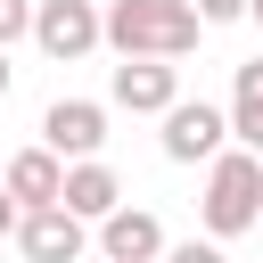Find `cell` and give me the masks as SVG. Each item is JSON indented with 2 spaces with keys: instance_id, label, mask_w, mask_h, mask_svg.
Masks as SVG:
<instances>
[{
  "instance_id": "cell-15",
  "label": "cell",
  "mask_w": 263,
  "mask_h": 263,
  "mask_svg": "<svg viewBox=\"0 0 263 263\" xmlns=\"http://www.w3.org/2000/svg\"><path fill=\"white\" fill-rule=\"evenodd\" d=\"M16 222H25V214H16V197L0 189V238H16Z\"/></svg>"
},
{
  "instance_id": "cell-11",
  "label": "cell",
  "mask_w": 263,
  "mask_h": 263,
  "mask_svg": "<svg viewBox=\"0 0 263 263\" xmlns=\"http://www.w3.org/2000/svg\"><path fill=\"white\" fill-rule=\"evenodd\" d=\"M230 140L247 148V156H263V58H247L238 74H230Z\"/></svg>"
},
{
  "instance_id": "cell-12",
  "label": "cell",
  "mask_w": 263,
  "mask_h": 263,
  "mask_svg": "<svg viewBox=\"0 0 263 263\" xmlns=\"http://www.w3.org/2000/svg\"><path fill=\"white\" fill-rule=\"evenodd\" d=\"M33 33V0H0V49Z\"/></svg>"
},
{
  "instance_id": "cell-10",
  "label": "cell",
  "mask_w": 263,
  "mask_h": 263,
  "mask_svg": "<svg viewBox=\"0 0 263 263\" xmlns=\"http://www.w3.org/2000/svg\"><path fill=\"white\" fill-rule=\"evenodd\" d=\"M58 205L74 214V222H107L115 205H123V181L90 156V164H66V189H58Z\"/></svg>"
},
{
  "instance_id": "cell-16",
  "label": "cell",
  "mask_w": 263,
  "mask_h": 263,
  "mask_svg": "<svg viewBox=\"0 0 263 263\" xmlns=\"http://www.w3.org/2000/svg\"><path fill=\"white\" fill-rule=\"evenodd\" d=\"M8 82H16V66H8V49H0V99H8Z\"/></svg>"
},
{
  "instance_id": "cell-6",
  "label": "cell",
  "mask_w": 263,
  "mask_h": 263,
  "mask_svg": "<svg viewBox=\"0 0 263 263\" xmlns=\"http://www.w3.org/2000/svg\"><path fill=\"white\" fill-rule=\"evenodd\" d=\"M107 99L132 107V115H164V107L181 99V66H164V58H123L115 82H107Z\"/></svg>"
},
{
  "instance_id": "cell-8",
  "label": "cell",
  "mask_w": 263,
  "mask_h": 263,
  "mask_svg": "<svg viewBox=\"0 0 263 263\" xmlns=\"http://www.w3.org/2000/svg\"><path fill=\"white\" fill-rule=\"evenodd\" d=\"M99 255H107V263H156V255H164V222H156L148 205H115V214L99 222Z\"/></svg>"
},
{
  "instance_id": "cell-2",
  "label": "cell",
  "mask_w": 263,
  "mask_h": 263,
  "mask_svg": "<svg viewBox=\"0 0 263 263\" xmlns=\"http://www.w3.org/2000/svg\"><path fill=\"white\" fill-rule=\"evenodd\" d=\"M197 214H205V238H214V247L238 238V230H255V222H263V156L222 148V156L205 164V197H197Z\"/></svg>"
},
{
  "instance_id": "cell-9",
  "label": "cell",
  "mask_w": 263,
  "mask_h": 263,
  "mask_svg": "<svg viewBox=\"0 0 263 263\" xmlns=\"http://www.w3.org/2000/svg\"><path fill=\"white\" fill-rule=\"evenodd\" d=\"M0 189L16 197V214H41V205H58L66 164H58L49 148H16V156H8V173H0Z\"/></svg>"
},
{
  "instance_id": "cell-14",
  "label": "cell",
  "mask_w": 263,
  "mask_h": 263,
  "mask_svg": "<svg viewBox=\"0 0 263 263\" xmlns=\"http://www.w3.org/2000/svg\"><path fill=\"white\" fill-rule=\"evenodd\" d=\"M197 8V25H230V16H247V0H189Z\"/></svg>"
},
{
  "instance_id": "cell-1",
  "label": "cell",
  "mask_w": 263,
  "mask_h": 263,
  "mask_svg": "<svg viewBox=\"0 0 263 263\" xmlns=\"http://www.w3.org/2000/svg\"><path fill=\"white\" fill-rule=\"evenodd\" d=\"M197 8L189 0H107L99 8V41L107 49H123V58H189L197 49Z\"/></svg>"
},
{
  "instance_id": "cell-7",
  "label": "cell",
  "mask_w": 263,
  "mask_h": 263,
  "mask_svg": "<svg viewBox=\"0 0 263 263\" xmlns=\"http://www.w3.org/2000/svg\"><path fill=\"white\" fill-rule=\"evenodd\" d=\"M16 247H25V263H82L90 222H74L66 205H41V214H25V222H16Z\"/></svg>"
},
{
  "instance_id": "cell-4",
  "label": "cell",
  "mask_w": 263,
  "mask_h": 263,
  "mask_svg": "<svg viewBox=\"0 0 263 263\" xmlns=\"http://www.w3.org/2000/svg\"><path fill=\"white\" fill-rule=\"evenodd\" d=\"M156 140H164V156H173V164H214V156L230 148V115H222V107H205V99H173Z\"/></svg>"
},
{
  "instance_id": "cell-3",
  "label": "cell",
  "mask_w": 263,
  "mask_h": 263,
  "mask_svg": "<svg viewBox=\"0 0 263 263\" xmlns=\"http://www.w3.org/2000/svg\"><path fill=\"white\" fill-rule=\"evenodd\" d=\"M41 148H49L58 164H90V156L107 148V107H99V99H49V107H41Z\"/></svg>"
},
{
  "instance_id": "cell-17",
  "label": "cell",
  "mask_w": 263,
  "mask_h": 263,
  "mask_svg": "<svg viewBox=\"0 0 263 263\" xmlns=\"http://www.w3.org/2000/svg\"><path fill=\"white\" fill-rule=\"evenodd\" d=\"M247 16H255V25H263V0H247Z\"/></svg>"
},
{
  "instance_id": "cell-13",
  "label": "cell",
  "mask_w": 263,
  "mask_h": 263,
  "mask_svg": "<svg viewBox=\"0 0 263 263\" xmlns=\"http://www.w3.org/2000/svg\"><path fill=\"white\" fill-rule=\"evenodd\" d=\"M156 263H230V255H222L214 238H181V247H164Z\"/></svg>"
},
{
  "instance_id": "cell-5",
  "label": "cell",
  "mask_w": 263,
  "mask_h": 263,
  "mask_svg": "<svg viewBox=\"0 0 263 263\" xmlns=\"http://www.w3.org/2000/svg\"><path fill=\"white\" fill-rule=\"evenodd\" d=\"M41 58H90L99 49V8L90 0H33V33H25Z\"/></svg>"
}]
</instances>
